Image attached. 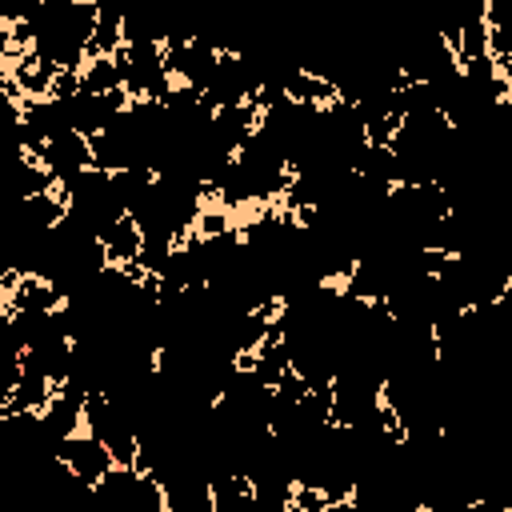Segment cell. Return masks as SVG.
Listing matches in <instances>:
<instances>
[{
    "mask_svg": "<svg viewBox=\"0 0 512 512\" xmlns=\"http://www.w3.org/2000/svg\"><path fill=\"white\" fill-rule=\"evenodd\" d=\"M100 244H104V256L112 268H124V264H136L140 252H144V232L132 216H120L116 224H108L100 232Z\"/></svg>",
    "mask_w": 512,
    "mask_h": 512,
    "instance_id": "obj_1",
    "label": "cell"
}]
</instances>
